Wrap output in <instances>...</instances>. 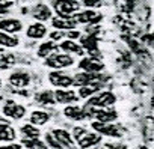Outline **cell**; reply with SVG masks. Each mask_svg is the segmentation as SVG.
Segmentation results:
<instances>
[{
	"label": "cell",
	"mask_w": 154,
	"mask_h": 149,
	"mask_svg": "<svg viewBox=\"0 0 154 149\" xmlns=\"http://www.w3.org/2000/svg\"><path fill=\"white\" fill-rule=\"evenodd\" d=\"M57 48H60L65 53H75V54H83V47H79L74 41H63Z\"/></svg>",
	"instance_id": "22"
},
{
	"label": "cell",
	"mask_w": 154,
	"mask_h": 149,
	"mask_svg": "<svg viewBox=\"0 0 154 149\" xmlns=\"http://www.w3.org/2000/svg\"><path fill=\"white\" fill-rule=\"evenodd\" d=\"M21 146H26L27 149H47V145L41 142L38 137L36 139H24L21 142Z\"/></svg>",
	"instance_id": "25"
},
{
	"label": "cell",
	"mask_w": 154,
	"mask_h": 149,
	"mask_svg": "<svg viewBox=\"0 0 154 149\" xmlns=\"http://www.w3.org/2000/svg\"><path fill=\"white\" fill-rule=\"evenodd\" d=\"M3 115L6 118H11V119H21L26 115V109L21 104H17L15 101L9 100L3 106Z\"/></svg>",
	"instance_id": "5"
},
{
	"label": "cell",
	"mask_w": 154,
	"mask_h": 149,
	"mask_svg": "<svg viewBox=\"0 0 154 149\" xmlns=\"http://www.w3.org/2000/svg\"><path fill=\"white\" fill-rule=\"evenodd\" d=\"M21 133L27 137V139H36L39 136V130L36 128V125L33 124H26V125H21Z\"/></svg>",
	"instance_id": "27"
},
{
	"label": "cell",
	"mask_w": 154,
	"mask_h": 149,
	"mask_svg": "<svg viewBox=\"0 0 154 149\" xmlns=\"http://www.w3.org/2000/svg\"><path fill=\"white\" fill-rule=\"evenodd\" d=\"M92 115L97 118L98 122H113V121L118 118V113H116L115 110H103V109L94 110Z\"/></svg>",
	"instance_id": "19"
},
{
	"label": "cell",
	"mask_w": 154,
	"mask_h": 149,
	"mask_svg": "<svg viewBox=\"0 0 154 149\" xmlns=\"http://www.w3.org/2000/svg\"><path fill=\"white\" fill-rule=\"evenodd\" d=\"M15 62L12 54H0V69H8Z\"/></svg>",
	"instance_id": "29"
},
{
	"label": "cell",
	"mask_w": 154,
	"mask_h": 149,
	"mask_svg": "<svg viewBox=\"0 0 154 149\" xmlns=\"http://www.w3.org/2000/svg\"><path fill=\"white\" fill-rule=\"evenodd\" d=\"M98 89H100V85H86V86H80L79 95H80L82 98H88V97L94 95Z\"/></svg>",
	"instance_id": "28"
},
{
	"label": "cell",
	"mask_w": 154,
	"mask_h": 149,
	"mask_svg": "<svg viewBox=\"0 0 154 149\" xmlns=\"http://www.w3.org/2000/svg\"><path fill=\"white\" fill-rule=\"evenodd\" d=\"M71 20L77 24V23H85V24H94V23H98L101 20V15L94 12V11H83V12H79V14H72L71 15Z\"/></svg>",
	"instance_id": "6"
},
{
	"label": "cell",
	"mask_w": 154,
	"mask_h": 149,
	"mask_svg": "<svg viewBox=\"0 0 154 149\" xmlns=\"http://www.w3.org/2000/svg\"><path fill=\"white\" fill-rule=\"evenodd\" d=\"M15 139V130L3 119H0V142H12Z\"/></svg>",
	"instance_id": "14"
},
{
	"label": "cell",
	"mask_w": 154,
	"mask_h": 149,
	"mask_svg": "<svg viewBox=\"0 0 154 149\" xmlns=\"http://www.w3.org/2000/svg\"><path fill=\"white\" fill-rule=\"evenodd\" d=\"M53 8H54V11L57 12L59 17L71 18V15L75 11H79L80 5H79V2H75V0H54Z\"/></svg>",
	"instance_id": "1"
},
{
	"label": "cell",
	"mask_w": 154,
	"mask_h": 149,
	"mask_svg": "<svg viewBox=\"0 0 154 149\" xmlns=\"http://www.w3.org/2000/svg\"><path fill=\"white\" fill-rule=\"evenodd\" d=\"M103 149H127V146H124L121 143H106L103 146Z\"/></svg>",
	"instance_id": "31"
},
{
	"label": "cell",
	"mask_w": 154,
	"mask_h": 149,
	"mask_svg": "<svg viewBox=\"0 0 154 149\" xmlns=\"http://www.w3.org/2000/svg\"><path fill=\"white\" fill-rule=\"evenodd\" d=\"M35 98H36V101H38L39 104H42V106H51V104L56 103V101H54V94L50 92V91H42V92L36 94Z\"/></svg>",
	"instance_id": "23"
},
{
	"label": "cell",
	"mask_w": 154,
	"mask_h": 149,
	"mask_svg": "<svg viewBox=\"0 0 154 149\" xmlns=\"http://www.w3.org/2000/svg\"><path fill=\"white\" fill-rule=\"evenodd\" d=\"M48 119H50V115L42 110H35L30 115V124H33V125H44V124H47Z\"/></svg>",
	"instance_id": "21"
},
{
	"label": "cell",
	"mask_w": 154,
	"mask_h": 149,
	"mask_svg": "<svg viewBox=\"0 0 154 149\" xmlns=\"http://www.w3.org/2000/svg\"><path fill=\"white\" fill-rule=\"evenodd\" d=\"M92 128L98 134H104L109 137H121L124 133V130L119 125H110L109 122H92Z\"/></svg>",
	"instance_id": "2"
},
{
	"label": "cell",
	"mask_w": 154,
	"mask_h": 149,
	"mask_svg": "<svg viewBox=\"0 0 154 149\" xmlns=\"http://www.w3.org/2000/svg\"><path fill=\"white\" fill-rule=\"evenodd\" d=\"M0 45H3V47H17L18 39L15 36H12L11 33L0 32Z\"/></svg>",
	"instance_id": "26"
},
{
	"label": "cell",
	"mask_w": 154,
	"mask_h": 149,
	"mask_svg": "<svg viewBox=\"0 0 154 149\" xmlns=\"http://www.w3.org/2000/svg\"><path fill=\"white\" fill-rule=\"evenodd\" d=\"M45 142H47V146H50L51 149H63V146L57 142V139L53 134H45Z\"/></svg>",
	"instance_id": "30"
},
{
	"label": "cell",
	"mask_w": 154,
	"mask_h": 149,
	"mask_svg": "<svg viewBox=\"0 0 154 149\" xmlns=\"http://www.w3.org/2000/svg\"><path fill=\"white\" fill-rule=\"evenodd\" d=\"M63 115L69 119H74V121H82L85 118H88V115L85 113V110L82 107H77V106H69L63 110Z\"/></svg>",
	"instance_id": "18"
},
{
	"label": "cell",
	"mask_w": 154,
	"mask_h": 149,
	"mask_svg": "<svg viewBox=\"0 0 154 149\" xmlns=\"http://www.w3.org/2000/svg\"><path fill=\"white\" fill-rule=\"evenodd\" d=\"M9 83L15 88H26L30 83V76L24 71H17L9 76Z\"/></svg>",
	"instance_id": "12"
},
{
	"label": "cell",
	"mask_w": 154,
	"mask_h": 149,
	"mask_svg": "<svg viewBox=\"0 0 154 149\" xmlns=\"http://www.w3.org/2000/svg\"><path fill=\"white\" fill-rule=\"evenodd\" d=\"M54 101L60 103V104H69V103H75L77 101V95L72 91H66V89H57L54 92Z\"/></svg>",
	"instance_id": "13"
},
{
	"label": "cell",
	"mask_w": 154,
	"mask_h": 149,
	"mask_svg": "<svg viewBox=\"0 0 154 149\" xmlns=\"http://www.w3.org/2000/svg\"><path fill=\"white\" fill-rule=\"evenodd\" d=\"M51 24H53V27H56V29H63V30H71V29H74L75 27V23L71 20V18H62V17H54L53 20H51Z\"/></svg>",
	"instance_id": "20"
},
{
	"label": "cell",
	"mask_w": 154,
	"mask_h": 149,
	"mask_svg": "<svg viewBox=\"0 0 154 149\" xmlns=\"http://www.w3.org/2000/svg\"><path fill=\"white\" fill-rule=\"evenodd\" d=\"M51 134L57 139V142L63 148H68V149H72L74 148V142H72V139H71V136H69L68 131H65V130H53Z\"/></svg>",
	"instance_id": "15"
},
{
	"label": "cell",
	"mask_w": 154,
	"mask_h": 149,
	"mask_svg": "<svg viewBox=\"0 0 154 149\" xmlns=\"http://www.w3.org/2000/svg\"><path fill=\"white\" fill-rule=\"evenodd\" d=\"M45 33H47V27L42 23L30 24L29 29H27V36L32 38V39H41V38L45 36Z\"/></svg>",
	"instance_id": "17"
},
{
	"label": "cell",
	"mask_w": 154,
	"mask_h": 149,
	"mask_svg": "<svg viewBox=\"0 0 154 149\" xmlns=\"http://www.w3.org/2000/svg\"><path fill=\"white\" fill-rule=\"evenodd\" d=\"M69 39H77V38H80V32H77V30H69L68 33H65Z\"/></svg>",
	"instance_id": "33"
},
{
	"label": "cell",
	"mask_w": 154,
	"mask_h": 149,
	"mask_svg": "<svg viewBox=\"0 0 154 149\" xmlns=\"http://www.w3.org/2000/svg\"><path fill=\"white\" fill-rule=\"evenodd\" d=\"M0 86H2V79H0Z\"/></svg>",
	"instance_id": "35"
},
{
	"label": "cell",
	"mask_w": 154,
	"mask_h": 149,
	"mask_svg": "<svg viewBox=\"0 0 154 149\" xmlns=\"http://www.w3.org/2000/svg\"><path fill=\"white\" fill-rule=\"evenodd\" d=\"M56 48H57V47H56V44H54L53 41L42 42V44L39 45V48H38V56H39V57H48Z\"/></svg>",
	"instance_id": "24"
},
{
	"label": "cell",
	"mask_w": 154,
	"mask_h": 149,
	"mask_svg": "<svg viewBox=\"0 0 154 149\" xmlns=\"http://www.w3.org/2000/svg\"><path fill=\"white\" fill-rule=\"evenodd\" d=\"M116 101L115 95L112 92H101L98 95H94L91 100H89V106H97V107H107V106H112L113 103Z\"/></svg>",
	"instance_id": "8"
},
{
	"label": "cell",
	"mask_w": 154,
	"mask_h": 149,
	"mask_svg": "<svg viewBox=\"0 0 154 149\" xmlns=\"http://www.w3.org/2000/svg\"><path fill=\"white\" fill-rule=\"evenodd\" d=\"M101 142V136L100 134H92V133H85L77 139V143L82 149H88L91 146H95Z\"/></svg>",
	"instance_id": "11"
},
{
	"label": "cell",
	"mask_w": 154,
	"mask_h": 149,
	"mask_svg": "<svg viewBox=\"0 0 154 149\" xmlns=\"http://www.w3.org/2000/svg\"><path fill=\"white\" fill-rule=\"evenodd\" d=\"M48 80L53 86H57V88H68L72 85V77L66 76L63 72H59V71H53L48 74Z\"/></svg>",
	"instance_id": "7"
},
{
	"label": "cell",
	"mask_w": 154,
	"mask_h": 149,
	"mask_svg": "<svg viewBox=\"0 0 154 149\" xmlns=\"http://www.w3.org/2000/svg\"><path fill=\"white\" fill-rule=\"evenodd\" d=\"M32 14H33V18H36V20H39V21H47V20L51 18V11H50V8H48L47 5H44V3H38V5L33 8Z\"/></svg>",
	"instance_id": "16"
},
{
	"label": "cell",
	"mask_w": 154,
	"mask_h": 149,
	"mask_svg": "<svg viewBox=\"0 0 154 149\" xmlns=\"http://www.w3.org/2000/svg\"><path fill=\"white\" fill-rule=\"evenodd\" d=\"M79 66H80L85 72H100V71L104 68V65H103L98 59H95V57L82 59L80 63H79Z\"/></svg>",
	"instance_id": "10"
},
{
	"label": "cell",
	"mask_w": 154,
	"mask_h": 149,
	"mask_svg": "<svg viewBox=\"0 0 154 149\" xmlns=\"http://www.w3.org/2000/svg\"><path fill=\"white\" fill-rule=\"evenodd\" d=\"M0 149H21V145L9 143V145H3V146H0Z\"/></svg>",
	"instance_id": "34"
},
{
	"label": "cell",
	"mask_w": 154,
	"mask_h": 149,
	"mask_svg": "<svg viewBox=\"0 0 154 149\" xmlns=\"http://www.w3.org/2000/svg\"><path fill=\"white\" fill-rule=\"evenodd\" d=\"M103 77L98 72H80L72 77V85L86 86V85H100Z\"/></svg>",
	"instance_id": "4"
},
{
	"label": "cell",
	"mask_w": 154,
	"mask_h": 149,
	"mask_svg": "<svg viewBox=\"0 0 154 149\" xmlns=\"http://www.w3.org/2000/svg\"><path fill=\"white\" fill-rule=\"evenodd\" d=\"M23 29V24L20 20L17 18H5V20H0V30L5 32V33H17Z\"/></svg>",
	"instance_id": "9"
},
{
	"label": "cell",
	"mask_w": 154,
	"mask_h": 149,
	"mask_svg": "<svg viewBox=\"0 0 154 149\" xmlns=\"http://www.w3.org/2000/svg\"><path fill=\"white\" fill-rule=\"evenodd\" d=\"M72 63H74V59L69 54H50L45 59V65L54 69L66 68V66H71Z\"/></svg>",
	"instance_id": "3"
},
{
	"label": "cell",
	"mask_w": 154,
	"mask_h": 149,
	"mask_svg": "<svg viewBox=\"0 0 154 149\" xmlns=\"http://www.w3.org/2000/svg\"><path fill=\"white\" fill-rule=\"evenodd\" d=\"M65 36V33L63 32H53V33H50V38H51V41H57V39H62Z\"/></svg>",
	"instance_id": "32"
}]
</instances>
